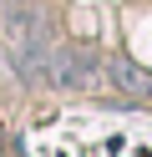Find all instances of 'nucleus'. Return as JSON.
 I'll return each mask as SVG.
<instances>
[{
	"mask_svg": "<svg viewBox=\"0 0 152 157\" xmlns=\"http://www.w3.org/2000/svg\"><path fill=\"white\" fill-rule=\"evenodd\" d=\"M0 31H5V61L15 71L20 86L46 81V56H51V36L46 21L30 0H0Z\"/></svg>",
	"mask_w": 152,
	"mask_h": 157,
	"instance_id": "obj_1",
	"label": "nucleus"
},
{
	"mask_svg": "<svg viewBox=\"0 0 152 157\" xmlns=\"http://www.w3.org/2000/svg\"><path fill=\"white\" fill-rule=\"evenodd\" d=\"M91 76H96V66H91L86 51H76V46H51V56H46V81L51 86L71 91V86H91Z\"/></svg>",
	"mask_w": 152,
	"mask_h": 157,
	"instance_id": "obj_2",
	"label": "nucleus"
},
{
	"mask_svg": "<svg viewBox=\"0 0 152 157\" xmlns=\"http://www.w3.org/2000/svg\"><path fill=\"white\" fill-rule=\"evenodd\" d=\"M107 76H111V86H122L127 96H152V76H142L127 56H111V61H107Z\"/></svg>",
	"mask_w": 152,
	"mask_h": 157,
	"instance_id": "obj_3",
	"label": "nucleus"
},
{
	"mask_svg": "<svg viewBox=\"0 0 152 157\" xmlns=\"http://www.w3.org/2000/svg\"><path fill=\"white\" fill-rule=\"evenodd\" d=\"M0 157H5V132H0Z\"/></svg>",
	"mask_w": 152,
	"mask_h": 157,
	"instance_id": "obj_4",
	"label": "nucleus"
}]
</instances>
